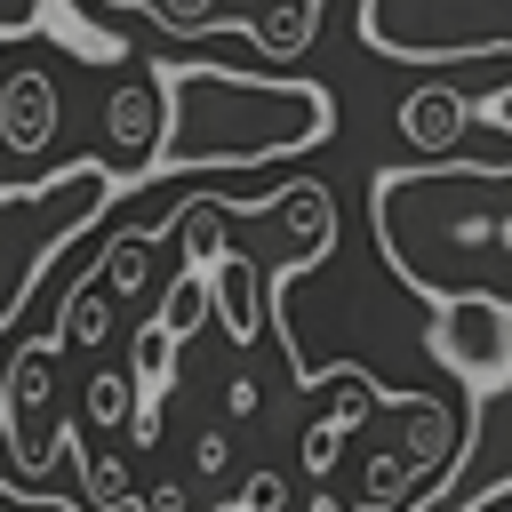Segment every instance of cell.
<instances>
[{"instance_id": "cell-1", "label": "cell", "mask_w": 512, "mask_h": 512, "mask_svg": "<svg viewBox=\"0 0 512 512\" xmlns=\"http://www.w3.org/2000/svg\"><path fill=\"white\" fill-rule=\"evenodd\" d=\"M160 80H168V136H160L152 176L288 160L336 128V96L320 80L224 72V64H160Z\"/></svg>"}, {"instance_id": "cell-2", "label": "cell", "mask_w": 512, "mask_h": 512, "mask_svg": "<svg viewBox=\"0 0 512 512\" xmlns=\"http://www.w3.org/2000/svg\"><path fill=\"white\" fill-rule=\"evenodd\" d=\"M360 40L392 64H472L512 48V0H360Z\"/></svg>"}, {"instance_id": "cell-3", "label": "cell", "mask_w": 512, "mask_h": 512, "mask_svg": "<svg viewBox=\"0 0 512 512\" xmlns=\"http://www.w3.org/2000/svg\"><path fill=\"white\" fill-rule=\"evenodd\" d=\"M48 16H24L0 32V192H48V144L64 128V88L48 64H32Z\"/></svg>"}, {"instance_id": "cell-4", "label": "cell", "mask_w": 512, "mask_h": 512, "mask_svg": "<svg viewBox=\"0 0 512 512\" xmlns=\"http://www.w3.org/2000/svg\"><path fill=\"white\" fill-rule=\"evenodd\" d=\"M56 376H64V344L56 336L16 344L8 368H0V440H8V456H16L24 480H40L56 464V448L64 456L80 448V424L64 416V384Z\"/></svg>"}, {"instance_id": "cell-5", "label": "cell", "mask_w": 512, "mask_h": 512, "mask_svg": "<svg viewBox=\"0 0 512 512\" xmlns=\"http://www.w3.org/2000/svg\"><path fill=\"white\" fill-rule=\"evenodd\" d=\"M440 360H448L464 384L496 392V384L512 376V296H488V288L440 296Z\"/></svg>"}, {"instance_id": "cell-6", "label": "cell", "mask_w": 512, "mask_h": 512, "mask_svg": "<svg viewBox=\"0 0 512 512\" xmlns=\"http://www.w3.org/2000/svg\"><path fill=\"white\" fill-rule=\"evenodd\" d=\"M104 136H112V184L120 176H152L160 136H168V80H160V64L136 56V72L104 96Z\"/></svg>"}, {"instance_id": "cell-7", "label": "cell", "mask_w": 512, "mask_h": 512, "mask_svg": "<svg viewBox=\"0 0 512 512\" xmlns=\"http://www.w3.org/2000/svg\"><path fill=\"white\" fill-rule=\"evenodd\" d=\"M464 128H472V96H464L456 80H424V88H408V104H400V136H408L416 152H456Z\"/></svg>"}, {"instance_id": "cell-8", "label": "cell", "mask_w": 512, "mask_h": 512, "mask_svg": "<svg viewBox=\"0 0 512 512\" xmlns=\"http://www.w3.org/2000/svg\"><path fill=\"white\" fill-rule=\"evenodd\" d=\"M152 248H160V240H152V224H144V232H112V240H104L96 280L112 288V304H136V296L152 288Z\"/></svg>"}, {"instance_id": "cell-9", "label": "cell", "mask_w": 512, "mask_h": 512, "mask_svg": "<svg viewBox=\"0 0 512 512\" xmlns=\"http://www.w3.org/2000/svg\"><path fill=\"white\" fill-rule=\"evenodd\" d=\"M112 312H120V304H112V288H104V280L64 288V312H56L64 328H56V344H64V352H96V344L112 336Z\"/></svg>"}, {"instance_id": "cell-10", "label": "cell", "mask_w": 512, "mask_h": 512, "mask_svg": "<svg viewBox=\"0 0 512 512\" xmlns=\"http://www.w3.org/2000/svg\"><path fill=\"white\" fill-rule=\"evenodd\" d=\"M136 416H144V392H136L128 368H96V376L80 384V424H88V432H120V424H136Z\"/></svg>"}, {"instance_id": "cell-11", "label": "cell", "mask_w": 512, "mask_h": 512, "mask_svg": "<svg viewBox=\"0 0 512 512\" xmlns=\"http://www.w3.org/2000/svg\"><path fill=\"white\" fill-rule=\"evenodd\" d=\"M72 464H80V512H136L128 504V472H120V456L112 448H72Z\"/></svg>"}, {"instance_id": "cell-12", "label": "cell", "mask_w": 512, "mask_h": 512, "mask_svg": "<svg viewBox=\"0 0 512 512\" xmlns=\"http://www.w3.org/2000/svg\"><path fill=\"white\" fill-rule=\"evenodd\" d=\"M200 312H208V280H200V272H176V288L160 296V328L184 344V336L200 328Z\"/></svg>"}, {"instance_id": "cell-13", "label": "cell", "mask_w": 512, "mask_h": 512, "mask_svg": "<svg viewBox=\"0 0 512 512\" xmlns=\"http://www.w3.org/2000/svg\"><path fill=\"white\" fill-rule=\"evenodd\" d=\"M232 504H240V512H280V504H288V480H280V472H264V464H256V472H248V480H240V496H232Z\"/></svg>"}, {"instance_id": "cell-14", "label": "cell", "mask_w": 512, "mask_h": 512, "mask_svg": "<svg viewBox=\"0 0 512 512\" xmlns=\"http://www.w3.org/2000/svg\"><path fill=\"white\" fill-rule=\"evenodd\" d=\"M480 112H488V128H504V144H512V88H488Z\"/></svg>"}, {"instance_id": "cell-15", "label": "cell", "mask_w": 512, "mask_h": 512, "mask_svg": "<svg viewBox=\"0 0 512 512\" xmlns=\"http://www.w3.org/2000/svg\"><path fill=\"white\" fill-rule=\"evenodd\" d=\"M136 512H192V496H184V488H176V480H168V488H152V496H144V504H136Z\"/></svg>"}, {"instance_id": "cell-16", "label": "cell", "mask_w": 512, "mask_h": 512, "mask_svg": "<svg viewBox=\"0 0 512 512\" xmlns=\"http://www.w3.org/2000/svg\"><path fill=\"white\" fill-rule=\"evenodd\" d=\"M472 232H488V240H496V248H504V256H512V216H496V224H472ZM472 232H448V248H464V240H472Z\"/></svg>"}, {"instance_id": "cell-17", "label": "cell", "mask_w": 512, "mask_h": 512, "mask_svg": "<svg viewBox=\"0 0 512 512\" xmlns=\"http://www.w3.org/2000/svg\"><path fill=\"white\" fill-rule=\"evenodd\" d=\"M224 408H232V416H256V376H232V392H224Z\"/></svg>"}, {"instance_id": "cell-18", "label": "cell", "mask_w": 512, "mask_h": 512, "mask_svg": "<svg viewBox=\"0 0 512 512\" xmlns=\"http://www.w3.org/2000/svg\"><path fill=\"white\" fill-rule=\"evenodd\" d=\"M56 512H80V504H56Z\"/></svg>"}]
</instances>
